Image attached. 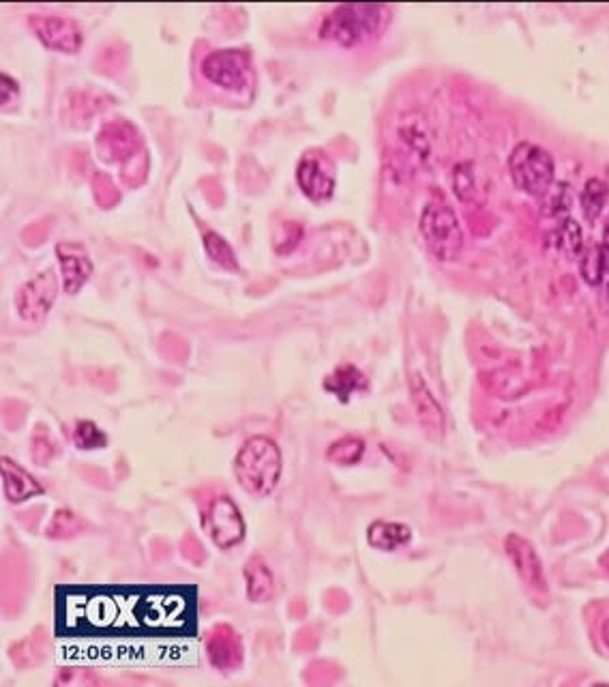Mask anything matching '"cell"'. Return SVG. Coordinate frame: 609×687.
<instances>
[{"label":"cell","mask_w":609,"mask_h":687,"mask_svg":"<svg viewBox=\"0 0 609 687\" xmlns=\"http://www.w3.org/2000/svg\"><path fill=\"white\" fill-rule=\"evenodd\" d=\"M389 24V7L384 5H339L320 26V37L344 48L361 46L374 39Z\"/></svg>","instance_id":"6da1fadb"},{"label":"cell","mask_w":609,"mask_h":687,"mask_svg":"<svg viewBox=\"0 0 609 687\" xmlns=\"http://www.w3.org/2000/svg\"><path fill=\"white\" fill-rule=\"evenodd\" d=\"M234 475L245 492L271 494L281 477V451L266 436H251L234 460Z\"/></svg>","instance_id":"7a4b0ae2"},{"label":"cell","mask_w":609,"mask_h":687,"mask_svg":"<svg viewBox=\"0 0 609 687\" xmlns=\"http://www.w3.org/2000/svg\"><path fill=\"white\" fill-rule=\"evenodd\" d=\"M509 170L517 189L528 196H545L554 185V159L543 146L519 142L511 157Z\"/></svg>","instance_id":"3957f363"},{"label":"cell","mask_w":609,"mask_h":687,"mask_svg":"<svg viewBox=\"0 0 609 687\" xmlns=\"http://www.w3.org/2000/svg\"><path fill=\"white\" fill-rule=\"evenodd\" d=\"M421 235L429 252L440 260H455L464 247L462 226L447 204H427L421 215Z\"/></svg>","instance_id":"277c9868"},{"label":"cell","mask_w":609,"mask_h":687,"mask_svg":"<svg viewBox=\"0 0 609 687\" xmlns=\"http://www.w3.org/2000/svg\"><path fill=\"white\" fill-rule=\"evenodd\" d=\"M202 76L224 91H243L251 82V58L245 50H217L202 61Z\"/></svg>","instance_id":"5b68a950"},{"label":"cell","mask_w":609,"mask_h":687,"mask_svg":"<svg viewBox=\"0 0 609 687\" xmlns=\"http://www.w3.org/2000/svg\"><path fill=\"white\" fill-rule=\"evenodd\" d=\"M204 529L221 550L239 546L245 539V520L239 507L228 496L215 499L204 516Z\"/></svg>","instance_id":"8992f818"},{"label":"cell","mask_w":609,"mask_h":687,"mask_svg":"<svg viewBox=\"0 0 609 687\" xmlns=\"http://www.w3.org/2000/svg\"><path fill=\"white\" fill-rule=\"evenodd\" d=\"M28 26H31V31L37 35V39L43 43V46L50 50L76 54L82 48L80 26L65 16H54V13H33V16L28 18Z\"/></svg>","instance_id":"52a82bcc"},{"label":"cell","mask_w":609,"mask_h":687,"mask_svg":"<svg viewBox=\"0 0 609 687\" xmlns=\"http://www.w3.org/2000/svg\"><path fill=\"white\" fill-rule=\"evenodd\" d=\"M58 292V280L52 269L35 275L31 282L20 286L16 295V308L26 323L39 325L48 316Z\"/></svg>","instance_id":"ba28073f"},{"label":"cell","mask_w":609,"mask_h":687,"mask_svg":"<svg viewBox=\"0 0 609 687\" xmlns=\"http://www.w3.org/2000/svg\"><path fill=\"white\" fill-rule=\"evenodd\" d=\"M504 548H507L509 559L513 561L517 574H519V578H522L526 587L537 595H547V580L543 574V563L539 559L537 550L532 548L528 539L513 533L507 537Z\"/></svg>","instance_id":"9c48e42d"},{"label":"cell","mask_w":609,"mask_h":687,"mask_svg":"<svg viewBox=\"0 0 609 687\" xmlns=\"http://www.w3.org/2000/svg\"><path fill=\"white\" fill-rule=\"evenodd\" d=\"M56 256L58 262H61L65 292L67 295H76V292L88 282V277L93 275L91 258H88L84 247L76 243L56 245Z\"/></svg>","instance_id":"30bf717a"},{"label":"cell","mask_w":609,"mask_h":687,"mask_svg":"<svg viewBox=\"0 0 609 687\" xmlns=\"http://www.w3.org/2000/svg\"><path fill=\"white\" fill-rule=\"evenodd\" d=\"M410 387H412L414 411H417L421 426L425 428L427 434H432L434 438H438L444 430V415H442V408H440L436 396L432 393V389L427 387L421 374L412 376Z\"/></svg>","instance_id":"8fae6325"},{"label":"cell","mask_w":609,"mask_h":687,"mask_svg":"<svg viewBox=\"0 0 609 687\" xmlns=\"http://www.w3.org/2000/svg\"><path fill=\"white\" fill-rule=\"evenodd\" d=\"M296 181L301 185V192L314 202H324L333 196L335 181L329 172L322 168L320 162L311 157H305L296 168Z\"/></svg>","instance_id":"7c38bea8"},{"label":"cell","mask_w":609,"mask_h":687,"mask_svg":"<svg viewBox=\"0 0 609 687\" xmlns=\"http://www.w3.org/2000/svg\"><path fill=\"white\" fill-rule=\"evenodd\" d=\"M3 486L11 503H22L43 494V488L37 484V479L9 458H3Z\"/></svg>","instance_id":"4fadbf2b"},{"label":"cell","mask_w":609,"mask_h":687,"mask_svg":"<svg viewBox=\"0 0 609 687\" xmlns=\"http://www.w3.org/2000/svg\"><path fill=\"white\" fill-rule=\"evenodd\" d=\"M410 539H412V531L406 524H399V522L376 520L367 531L369 546H374L376 550H384V552H393L401 546H408Z\"/></svg>","instance_id":"5bb4252c"},{"label":"cell","mask_w":609,"mask_h":687,"mask_svg":"<svg viewBox=\"0 0 609 687\" xmlns=\"http://www.w3.org/2000/svg\"><path fill=\"white\" fill-rule=\"evenodd\" d=\"M245 578H247V595L251 602H256V604L271 602L275 595V578L269 565H266L260 557H254L245 567Z\"/></svg>","instance_id":"9a60e30c"},{"label":"cell","mask_w":609,"mask_h":687,"mask_svg":"<svg viewBox=\"0 0 609 687\" xmlns=\"http://www.w3.org/2000/svg\"><path fill=\"white\" fill-rule=\"evenodd\" d=\"M365 387L367 380L363 372L359 368H354V365H339V368L324 380V389L335 393L341 402H348L350 396H354L356 391H361Z\"/></svg>","instance_id":"2e32d148"},{"label":"cell","mask_w":609,"mask_h":687,"mask_svg":"<svg viewBox=\"0 0 609 687\" xmlns=\"http://www.w3.org/2000/svg\"><path fill=\"white\" fill-rule=\"evenodd\" d=\"M129 127L125 125H108L99 136V151L103 159H118L131 153Z\"/></svg>","instance_id":"e0dca14e"},{"label":"cell","mask_w":609,"mask_h":687,"mask_svg":"<svg viewBox=\"0 0 609 687\" xmlns=\"http://www.w3.org/2000/svg\"><path fill=\"white\" fill-rule=\"evenodd\" d=\"M579 271H582L584 280L590 286H599L603 280H607L609 277V260H607V254L601 245L588 247L586 254L582 256V262H579Z\"/></svg>","instance_id":"ac0fdd59"},{"label":"cell","mask_w":609,"mask_h":687,"mask_svg":"<svg viewBox=\"0 0 609 687\" xmlns=\"http://www.w3.org/2000/svg\"><path fill=\"white\" fill-rule=\"evenodd\" d=\"M609 198V187L603 179H590L584 185L582 192V211L588 222H597L601 213L605 211V204Z\"/></svg>","instance_id":"d6986e66"},{"label":"cell","mask_w":609,"mask_h":687,"mask_svg":"<svg viewBox=\"0 0 609 687\" xmlns=\"http://www.w3.org/2000/svg\"><path fill=\"white\" fill-rule=\"evenodd\" d=\"M552 245L564 256H577L579 250H582V228L569 217L562 219L552 235Z\"/></svg>","instance_id":"ffe728a7"},{"label":"cell","mask_w":609,"mask_h":687,"mask_svg":"<svg viewBox=\"0 0 609 687\" xmlns=\"http://www.w3.org/2000/svg\"><path fill=\"white\" fill-rule=\"evenodd\" d=\"M363 453H365V443L361 441V438L346 436V438H339L337 443H333L329 447V451H326V458L335 464L350 466V464L359 462L363 458Z\"/></svg>","instance_id":"44dd1931"},{"label":"cell","mask_w":609,"mask_h":687,"mask_svg":"<svg viewBox=\"0 0 609 687\" xmlns=\"http://www.w3.org/2000/svg\"><path fill=\"white\" fill-rule=\"evenodd\" d=\"M204 247H206V252H209V256L217 262V265H221L228 271L239 269V265H236V254L230 247V243L221 235H217V232H213V230L204 232Z\"/></svg>","instance_id":"7402d4cb"},{"label":"cell","mask_w":609,"mask_h":687,"mask_svg":"<svg viewBox=\"0 0 609 687\" xmlns=\"http://www.w3.org/2000/svg\"><path fill=\"white\" fill-rule=\"evenodd\" d=\"M73 438H76V445L84 451L101 449L108 443V436L103 434V430H99V426H95L93 421H80Z\"/></svg>","instance_id":"603a6c76"},{"label":"cell","mask_w":609,"mask_h":687,"mask_svg":"<svg viewBox=\"0 0 609 687\" xmlns=\"http://www.w3.org/2000/svg\"><path fill=\"white\" fill-rule=\"evenodd\" d=\"M453 189L459 200L470 202L474 198V192H477V183H474V168L472 164H459L453 170Z\"/></svg>","instance_id":"cb8c5ba5"},{"label":"cell","mask_w":609,"mask_h":687,"mask_svg":"<svg viewBox=\"0 0 609 687\" xmlns=\"http://www.w3.org/2000/svg\"><path fill=\"white\" fill-rule=\"evenodd\" d=\"M0 80H3V110H7L13 104V101L18 99L20 89H18V82L13 80V78H9L7 73H3V78H0Z\"/></svg>","instance_id":"d4e9b609"},{"label":"cell","mask_w":609,"mask_h":687,"mask_svg":"<svg viewBox=\"0 0 609 687\" xmlns=\"http://www.w3.org/2000/svg\"><path fill=\"white\" fill-rule=\"evenodd\" d=\"M601 640H603V645H605V649L609 651V617L603 621V625H601Z\"/></svg>","instance_id":"484cf974"},{"label":"cell","mask_w":609,"mask_h":687,"mask_svg":"<svg viewBox=\"0 0 609 687\" xmlns=\"http://www.w3.org/2000/svg\"><path fill=\"white\" fill-rule=\"evenodd\" d=\"M601 247L605 250L607 260H609V217H607V224H605V228H603V243H601Z\"/></svg>","instance_id":"4316f807"},{"label":"cell","mask_w":609,"mask_h":687,"mask_svg":"<svg viewBox=\"0 0 609 687\" xmlns=\"http://www.w3.org/2000/svg\"><path fill=\"white\" fill-rule=\"evenodd\" d=\"M607 288H609V277H607Z\"/></svg>","instance_id":"83f0119b"}]
</instances>
